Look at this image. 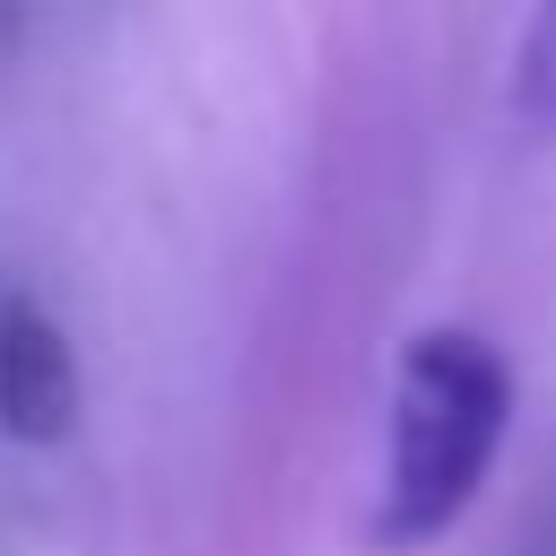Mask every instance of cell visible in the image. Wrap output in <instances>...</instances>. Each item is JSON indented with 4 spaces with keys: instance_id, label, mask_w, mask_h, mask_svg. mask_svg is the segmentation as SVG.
Listing matches in <instances>:
<instances>
[{
    "instance_id": "6da1fadb",
    "label": "cell",
    "mask_w": 556,
    "mask_h": 556,
    "mask_svg": "<svg viewBox=\"0 0 556 556\" xmlns=\"http://www.w3.org/2000/svg\"><path fill=\"white\" fill-rule=\"evenodd\" d=\"M513 426V374L478 330H417L391 365V443H382V495H374V539L382 547H426L443 539Z\"/></svg>"
},
{
    "instance_id": "7a4b0ae2",
    "label": "cell",
    "mask_w": 556,
    "mask_h": 556,
    "mask_svg": "<svg viewBox=\"0 0 556 556\" xmlns=\"http://www.w3.org/2000/svg\"><path fill=\"white\" fill-rule=\"evenodd\" d=\"M70 426H78V356L43 304L9 295L0 304V434L43 452Z\"/></svg>"
},
{
    "instance_id": "3957f363",
    "label": "cell",
    "mask_w": 556,
    "mask_h": 556,
    "mask_svg": "<svg viewBox=\"0 0 556 556\" xmlns=\"http://www.w3.org/2000/svg\"><path fill=\"white\" fill-rule=\"evenodd\" d=\"M513 130L521 139H556V0L530 9L521 43H513Z\"/></svg>"
}]
</instances>
